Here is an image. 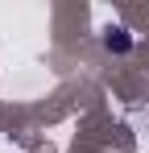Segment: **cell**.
<instances>
[{
  "mask_svg": "<svg viewBox=\"0 0 149 153\" xmlns=\"http://www.w3.org/2000/svg\"><path fill=\"white\" fill-rule=\"evenodd\" d=\"M104 50H112V54H128V50H133L128 29H124V25H108V29H104Z\"/></svg>",
  "mask_w": 149,
  "mask_h": 153,
  "instance_id": "obj_1",
  "label": "cell"
}]
</instances>
